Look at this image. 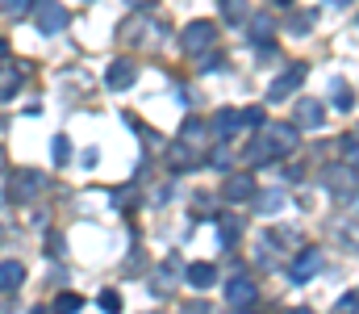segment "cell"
I'll list each match as a JSON object with an SVG mask.
<instances>
[{"instance_id":"6da1fadb","label":"cell","mask_w":359,"mask_h":314,"mask_svg":"<svg viewBox=\"0 0 359 314\" xmlns=\"http://www.w3.org/2000/svg\"><path fill=\"white\" fill-rule=\"evenodd\" d=\"M297 147H301V130L292 126V122H264L259 126V138L251 143V164L255 168H264V164H276V159H284V155H297Z\"/></svg>"},{"instance_id":"7a4b0ae2","label":"cell","mask_w":359,"mask_h":314,"mask_svg":"<svg viewBox=\"0 0 359 314\" xmlns=\"http://www.w3.org/2000/svg\"><path fill=\"white\" fill-rule=\"evenodd\" d=\"M213 42H217V25H213V21H188V25L180 30L184 55H205Z\"/></svg>"},{"instance_id":"3957f363","label":"cell","mask_w":359,"mask_h":314,"mask_svg":"<svg viewBox=\"0 0 359 314\" xmlns=\"http://www.w3.org/2000/svg\"><path fill=\"white\" fill-rule=\"evenodd\" d=\"M42 189H46V176H42L38 168H17V172L8 176V197H13V202H34Z\"/></svg>"},{"instance_id":"277c9868","label":"cell","mask_w":359,"mask_h":314,"mask_svg":"<svg viewBox=\"0 0 359 314\" xmlns=\"http://www.w3.org/2000/svg\"><path fill=\"white\" fill-rule=\"evenodd\" d=\"M29 13H34V25H38L42 34H63V30H67V8H63L59 0H34Z\"/></svg>"},{"instance_id":"5b68a950","label":"cell","mask_w":359,"mask_h":314,"mask_svg":"<svg viewBox=\"0 0 359 314\" xmlns=\"http://www.w3.org/2000/svg\"><path fill=\"white\" fill-rule=\"evenodd\" d=\"M121 38H126L130 46H138V42H142V46H155V42L163 38V25L151 21V17H130V21L121 25Z\"/></svg>"},{"instance_id":"8992f818","label":"cell","mask_w":359,"mask_h":314,"mask_svg":"<svg viewBox=\"0 0 359 314\" xmlns=\"http://www.w3.org/2000/svg\"><path fill=\"white\" fill-rule=\"evenodd\" d=\"M301 84H305V67H301V63H292L288 72H280V76L268 84V101H288Z\"/></svg>"},{"instance_id":"52a82bcc","label":"cell","mask_w":359,"mask_h":314,"mask_svg":"<svg viewBox=\"0 0 359 314\" xmlns=\"http://www.w3.org/2000/svg\"><path fill=\"white\" fill-rule=\"evenodd\" d=\"M209 138H213L209 122H196V117H188V122L180 126V147H188V151H196V155H205V151H209Z\"/></svg>"},{"instance_id":"ba28073f","label":"cell","mask_w":359,"mask_h":314,"mask_svg":"<svg viewBox=\"0 0 359 314\" xmlns=\"http://www.w3.org/2000/svg\"><path fill=\"white\" fill-rule=\"evenodd\" d=\"M134 76H138L134 59H130V55H121V59H113V63H109V72H104V84H109V93H126V89L134 84Z\"/></svg>"},{"instance_id":"9c48e42d","label":"cell","mask_w":359,"mask_h":314,"mask_svg":"<svg viewBox=\"0 0 359 314\" xmlns=\"http://www.w3.org/2000/svg\"><path fill=\"white\" fill-rule=\"evenodd\" d=\"M318 273H322V251H318V247L297 251V260H292V281H297V285H305V281H313Z\"/></svg>"},{"instance_id":"30bf717a","label":"cell","mask_w":359,"mask_h":314,"mask_svg":"<svg viewBox=\"0 0 359 314\" xmlns=\"http://www.w3.org/2000/svg\"><path fill=\"white\" fill-rule=\"evenodd\" d=\"M322 122H326L322 101H313V97H301V101H297V113H292V126H297V130H318Z\"/></svg>"},{"instance_id":"8fae6325","label":"cell","mask_w":359,"mask_h":314,"mask_svg":"<svg viewBox=\"0 0 359 314\" xmlns=\"http://www.w3.org/2000/svg\"><path fill=\"white\" fill-rule=\"evenodd\" d=\"M255 298H259V289H255L251 277H234V281L226 285V302L238 306V310H243V306H255Z\"/></svg>"},{"instance_id":"7c38bea8","label":"cell","mask_w":359,"mask_h":314,"mask_svg":"<svg viewBox=\"0 0 359 314\" xmlns=\"http://www.w3.org/2000/svg\"><path fill=\"white\" fill-rule=\"evenodd\" d=\"M255 189H259V185H255V176H251V172H238V176H230V181H226V189H222V193H226V202H255Z\"/></svg>"},{"instance_id":"4fadbf2b","label":"cell","mask_w":359,"mask_h":314,"mask_svg":"<svg viewBox=\"0 0 359 314\" xmlns=\"http://www.w3.org/2000/svg\"><path fill=\"white\" fill-rule=\"evenodd\" d=\"M209 130H213V138H234L238 130H243V122H238V109H217V117L209 122Z\"/></svg>"},{"instance_id":"5bb4252c","label":"cell","mask_w":359,"mask_h":314,"mask_svg":"<svg viewBox=\"0 0 359 314\" xmlns=\"http://www.w3.org/2000/svg\"><path fill=\"white\" fill-rule=\"evenodd\" d=\"M247 30H251V38H255L259 46H268L271 38H276V17H268V13H255V17H247Z\"/></svg>"},{"instance_id":"9a60e30c","label":"cell","mask_w":359,"mask_h":314,"mask_svg":"<svg viewBox=\"0 0 359 314\" xmlns=\"http://www.w3.org/2000/svg\"><path fill=\"white\" fill-rule=\"evenodd\" d=\"M21 281H25V264H21V260H4V264H0V294L17 289Z\"/></svg>"},{"instance_id":"2e32d148","label":"cell","mask_w":359,"mask_h":314,"mask_svg":"<svg viewBox=\"0 0 359 314\" xmlns=\"http://www.w3.org/2000/svg\"><path fill=\"white\" fill-rule=\"evenodd\" d=\"M217 235H222V247H234L238 235H243V222H238L234 214H222V218H217Z\"/></svg>"},{"instance_id":"e0dca14e","label":"cell","mask_w":359,"mask_h":314,"mask_svg":"<svg viewBox=\"0 0 359 314\" xmlns=\"http://www.w3.org/2000/svg\"><path fill=\"white\" fill-rule=\"evenodd\" d=\"M17 89H21V67H8V63H0V101L17 97Z\"/></svg>"},{"instance_id":"ac0fdd59","label":"cell","mask_w":359,"mask_h":314,"mask_svg":"<svg viewBox=\"0 0 359 314\" xmlns=\"http://www.w3.org/2000/svg\"><path fill=\"white\" fill-rule=\"evenodd\" d=\"M213 281H217V268H213V264H192V268H188V285H192V289H209Z\"/></svg>"},{"instance_id":"d6986e66","label":"cell","mask_w":359,"mask_h":314,"mask_svg":"<svg viewBox=\"0 0 359 314\" xmlns=\"http://www.w3.org/2000/svg\"><path fill=\"white\" fill-rule=\"evenodd\" d=\"M222 13H226V21H230V25H247L251 4H247V0H222Z\"/></svg>"},{"instance_id":"ffe728a7","label":"cell","mask_w":359,"mask_h":314,"mask_svg":"<svg viewBox=\"0 0 359 314\" xmlns=\"http://www.w3.org/2000/svg\"><path fill=\"white\" fill-rule=\"evenodd\" d=\"M84 310V298L80 294H59L55 298V314H80Z\"/></svg>"},{"instance_id":"44dd1931","label":"cell","mask_w":359,"mask_h":314,"mask_svg":"<svg viewBox=\"0 0 359 314\" xmlns=\"http://www.w3.org/2000/svg\"><path fill=\"white\" fill-rule=\"evenodd\" d=\"M0 13L8 21H25L29 17V0H0Z\"/></svg>"},{"instance_id":"7402d4cb","label":"cell","mask_w":359,"mask_h":314,"mask_svg":"<svg viewBox=\"0 0 359 314\" xmlns=\"http://www.w3.org/2000/svg\"><path fill=\"white\" fill-rule=\"evenodd\" d=\"M330 89H334L330 97H334V105H339V109H351V105H355V93H351V84H347V80H334Z\"/></svg>"},{"instance_id":"603a6c76","label":"cell","mask_w":359,"mask_h":314,"mask_svg":"<svg viewBox=\"0 0 359 314\" xmlns=\"http://www.w3.org/2000/svg\"><path fill=\"white\" fill-rule=\"evenodd\" d=\"M238 122H243L247 130H259L268 117H264V109H259V105H251V109H238Z\"/></svg>"},{"instance_id":"cb8c5ba5","label":"cell","mask_w":359,"mask_h":314,"mask_svg":"<svg viewBox=\"0 0 359 314\" xmlns=\"http://www.w3.org/2000/svg\"><path fill=\"white\" fill-rule=\"evenodd\" d=\"M50 151H55V164L63 168V164L72 159V138H67V134H55V143H50Z\"/></svg>"},{"instance_id":"d4e9b609","label":"cell","mask_w":359,"mask_h":314,"mask_svg":"<svg viewBox=\"0 0 359 314\" xmlns=\"http://www.w3.org/2000/svg\"><path fill=\"white\" fill-rule=\"evenodd\" d=\"M334 314H359V294L355 289H347V294L334 302Z\"/></svg>"},{"instance_id":"484cf974","label":"cell","mask_w":359,"mask_h":314,"mask_svg":"<svg viewBox=\"0 0 359 314\" xmlns=\"http://www.w3.org/2000/svg\"><path fill=\"white\" fill-rule=\"evenodd\" d=\"M313 21H318V13H313V8H309V13H297V17H292V25H288V30H292V34H309V30H313Z\"/></svg>"},{"instance_id":"4316f807","label":"cell","mask_w":359,"mask_h":314,"mask_svg":"<svg viewBox=\"0 0 359 314\" xmlns=\"http://www.w3.org/2000/svg\"><path fill=\"white\" fill-rule=\"evenodd\" d=\"M255 197H259V209H264V214H276V209L284 206V193H259V189H255Z\"/></svg>"},{"instance_id":"83f0119b","label":"cell","mask_w":359,"mask_h":314,"mask_svg":"<svg viewBox=\"0 0 359 314\" xmlns=\"http://www.w3.org/2000/svg\"><path fill=\"white\" fill-rule=\"evenodd\" d=\"M100 310L117 314V310H121V294H117V289H104V294H100Z\"/></svg>"},{"instance_id":"f1b7e54d","label":"cell","mask_w":359,"mask_h":314,"mask_svg":"<svg viewBox=\"0 0 359 314\" xmlns=\"http://www.w3.org/2000/svg\"><path fill=\"white\" fill-rule=\"evenodd\" d=\"M339 151H343V159H347V164H355V134H343Z\"/></svg>"},{"instance_id":"f546056e","label":"cell","mask_w":359,"mask_h":314,"mask_svg":"<svg viewBox=\"0 0 359 314\" xmlns=\"http://www.w3.org/2000/svg\"><path fill=\"white\" fill-rule=\"evenodd\" d=\"M155 294H172V264L155 277Z\"/></svg>"},{"instance_id":"4dcf8cb0","label":"cell","mask_w":359,"mask_h":314,"mask_svg":"<svg viewBox=\"0 0 359 314\" xmlns=\"http://www.w3.org/2000/svg\"><path fill=\"white\" fill-rule=\"evenodd\" d=\"M213 168H230V151H226V147L213 151Z\"/></svg>"},{"instance_id":"1f68e13d","label":"cell","mask_w":359,"mask_h":314,"mask_svg":"<svg viewBox=\"0 0 359 314\" xmlns=\"http://www.w3.org/2000/svg\"><path fill=\"white\" fill-rule=\"evenodd\" d=\"M184 314H213L209 306H184Z\"/></svg>"},{"instance_id":"d6a6232c","label":"cell","mask_w":359,"mask_h":314,"mask_svg":"<svg viewBox=\"0 0 359 314\" xmlns=\"http://www.w3.org/2000/svg\"><path fill=\"white\" fill-rule=\"evenodd\" d=\"M130 4H134V8H142V4H155V0H130Z\"/></svg>"},{"instance_id":"836d02e7","label":"cell","mask_w":359,"mask_h":314,"mask_svg":"<svg viewBox=\"0 0 359 314\" xmlns=\"http://www.w3.org/2000/svg\"><path fill=\"white\" fill-rule=\"evenodd\" d=\"M330 4H339V8H343V4H351V0H330Z\"/></svg>"},{"instance_id":"e575fe53","label":"cell","mask_w":359,"mask_h":314,"mask_svg":"<svg viewBox=\"0 0 359 314\" xmlns=\"http://www.w3.org/2000/svg\"><path fill=\"white\" fill-rule=\"evenodd\" d=\"M271 4H280V8H284V4H292V0H271Z\"/></svg>"},{"instance_id":"d590c367","label":"cell","mask_w":359,"mask_h":314,"mask_svg":"<svg viewBox=\"0 0 359 314\" xmlns=\"http://www.w3.org/2000/svg\"><path fill=\"white\" fill-rule=\"evenodd\" d=\"M29 314H46V310H42V306H34V310H29Z\"/></svg>"},{"instance_id":"8d00e7d4","label":"cell","mask_w":359,"mask_h":314,"mask_svg":"<svg viewBox=\"0 0 359 314\" xmlns=\"http://www.w3.org/2000/svg\"><path fill=\"white\" fill-rule=\"evenodd\" d=\"M0 168H4V147H0Z\"/></svg>"},{"instance_id":"74e56055","label":"cell","mask_w":359,"mask_h":314,"mask_svg":"<svg viewBox=\"0 0 359 314\" xmlns=\"http://www.w3.org/2000/svg\"><path fill=\"white\" fill-rule=\"evenodd\" d=\"M292 314H313V310H292Z\"/></svg>"}]
</instances>
